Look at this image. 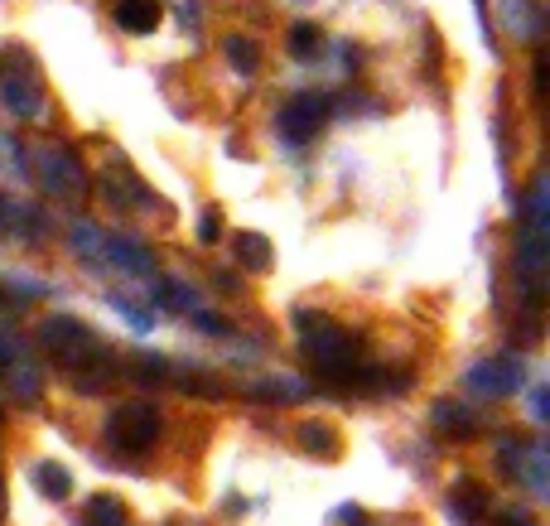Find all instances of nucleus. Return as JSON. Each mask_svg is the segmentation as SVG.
<instances>
[{
  "mask_svg": "<svg viewBox=\"0 0 550 526\" xmlns=\"http://www.w3.org/2000/svg\"><path fill=\"white\" fill-rule=\"evenodd\" d=\"M83 526H131V512H126V502H121V498L97 493V498H87Z\"/></svg>",
  "mask_w": 550,
  "mask_h": 526,
  "instance_id": "9b49d317",
  "label": "nucleus"
},
{
  "mask_svg": "<svg viewBox=\"0 0 550 526\" xmlns=\"http://www.w3.org/2000/svg\"><path fill=\"white\" fill-rule=\"evenodd\" d=\"M102 256H111L116 266H126V271H136V276H150V271H155V256L140 247L136 237H107V242H102Z\"/></svg>",
  "mask_w": 550,
  "mask_h": 526,
  "instance_id": "9d476101",
  "label": "nucleus"
},
{
  "mask_svg": "<svg viewBox=\"0 0 550 526\" xmlns=\"http://www.w3.org/2000/svg\"><path fill=\"white\" fill-rule=\"evenodd\" d=\"M34 488H39L44 498L63 502L68 493H73V473L63 469V464H39V469H34Z\"/></svg>",
  "mask_w": 550,
  "mask_h": 526,
  "instance_id": "dca6fc26",
  "label": "nucleus"
},
{
  "mask_svg": "<svg viewBox=\"0 0 550 526\" xmlns=\"http://www.w3.org/2000/svg\"><path fill=\"white\" fill-rule=\"evenodd\" d=\"M502 526H536V522H531V517H526L522 507H512V512H507V517H502Z\"/></svg>",
  "mask_w": 550,
  "mask_h": 526,
  "instance_id": "393cba45",
  "label": "nucleus"
},
{
  "mask_svg": "<svg viewBox=\"0 0 550 526\" xmlns=\"http://www.w3.org/2000/svg\"><path fill=\"white\" fill-rule=\"evenodd\" d=\"M0 102L25 121L44 116V78L25 44H0Z\"/></svg>",
  "mask_w": 550,
  "mask_h": 526,
  "instance_id": "f03ea898",
  "label": "nucleus"
},
{
  "mask_svg": "<svg viewBox=\"0 0 550 526\" xmlns=\"http://www.w3.org/2000/svg\"><path fill=\"white\" fill-rule=\"evenodd\" d=\"M531 92H536V97H541V92H546V54H536V63H531Z\"/></svg>",
  "mask_w": 550,
  "mask_h": 526,
  "instance_id": "b1692460",
  "label": "nucleus"
},
{
  "mask_svg": "<svg viewBox=\"0 0 550 526\" xmlns=\"http://www.w3.org/2000/svg\"><path fill=\"white\" fill-rule=\"evenodd\" d=\"M193 324L203 333H227V324H222L218 314H208V309H193Z\"/></svg>",
  "mask_w": 550,
  "mask_h": 526,
  "instance_id": "5701e85b",
  "label": "nucleus"
},
{
  "mask_svg": "<svg viewBox=\"0 0 550 526\" xmlns=\"http://www.w3.org/2000/svg\"><path fill=\"white\" fill-rule=\"evenodd\" d=\"M39 343L49 348V358L63 362V367H83V362H97V333L78 324L73 314H54V319H44L39 324Z\"/></svg>",
  "mask_w": 550,
  "mask_h": 526,
  "instance_id": "20e7f679",
  "label": "nucleus"
},
{
  "mask_svg": "<svg viewBox=\"0 0 550 526\" xmlns=\"http://www.w3.org/2000/svg\"><path fill=\"white\" fill-rule=\"evenodd\" d=\"M300 449L304 454H319V459H338V430L333 425H324V420H309V425H300Z\"/></svg>",
  "mask_w": 550,
  "mask_h": 526,
  "instance_id": "f8f14e48",
  "label": "nucleus"
},
{
  "mask_svg": "<svg viewBox=\"0 0 550 526\" xmlns=\"http://www.w3.org/2000/svg\"><path fill=\"white\" fill-rule=\"evenodd\" d=\"M136 377H140V382H165V377H169L165 358H155V353H140V358H136Z\"/></svg>",
  "mask_w": 550,
  "mask_h": 526,
  "instance_id": "412c9836",
  "label": "nucleus"
},
{
  "mask_svg": "<svg viewBox=\"0 0 550 526\" xmlns=\"http://www.w3.org/2000/svg\"><path fill=\"white\" fill-rule=\"evenodd\" d=\"M300 319V343H304V358L314 362V372L333 382V387H353L358 382V338L348 329H338L329 314H295Z\"/></svg>",
  "mask_w": 550,
  "mask_h": 526,
  "instance_id": "f257e3e1",
  "label": "nucleus"
},
{
  "mask_svg": "<svg viewBox=\"0 0 550 526\" xmlns=\"http://www.w3.org/2000/svg\"><path fill=\"white\" fill-rule=\"evenodd\" d=\"M324 116H329V102H324L319 92H300V97H290V102L280 107V116H275V131H280L285 140H295V145H304V140L319 136Z\"/></svg>",
  "mask_w": 550,
  "mask_h": 526,
  "instance_id": "39448f33",
  "label": "nucleus"
},
{
  "mask_svg": "<svg viewBox=\"0 0 550 526\" xmlns=\"http://www.w3.org/2000/svg\"><path fill=\"white\" fill-rule=\"evenodd\" d=\"M522 382V362L517 358H497V362H483V367H473L468 372V387L483 391V396H512V387Z\"/></svg>",
  "mask_w": 550,
  "mask_h": 526,
  "instance_id": "0eeeda50",
  "label": "nucleus"
},
{
  "mask_svg": "<svg viewBox=\"0 0 550 526\" xmlns=\"http://www.w3.org/2000/svg\"><path fill=\"white\" fill-rule=\"evenodd\" d=\"M430 420H435V430H440V435H449V440H473V430H478V416H473V411H464L459 401H435Z\"/></svg>",
  "mask_w": 550,
  "mask_h": 526,
  "instance_id": "1a4fd4ad",
  "label": "nucleus"
},
{
  "mask_svg": "<svg viewBox=\"0 0 550 526\" xmlns=\"http://www.w3.org/2000/svg\"><path fill=\"white\" fill-rule=\"evenodd\" d=\"M39 165H44L39 174H44V189H49V194L78 198L87 189V174L68 145H44V150H39Z\"/></svg>",
  "mask_w": 550,
  "mask_h": 526,
  "instance_id": "423d86ee",
  "label": "nucleus"
},
{
  "mask_svg": "<svg viewBox=\"0 0 550 526\" xmlns=\"http://www.w3.org/2000/svg\"><path fill=\"white\" fill-rule=\"evenodd\" d=\"M102 242H107V237H102L92 222H78V227H73V247L83 251V256H87V251H92V256H102Z\"/></svg>",
  "mask_w": 550,
  "mask_h": 526,
  "instance_id": "aec40b11",
  "label": "nucleus"
},
{
  "mask_svg": "<svg viewBox=\"0 0 550 526\" xmlns=\"http://www.w3.org/2000/svg\"><path fill=\"white\" fill-rule=\"evenodd\" d=\"M232 247H237V261H242V271H271L275 256H271V242H266L261 232H242Z\"/></svg>",
  "mask_w": 550,
  "mask_h": 526,
  "instance_id": "4468645a",
  "label": "nucleus"
},
{
  "mask_svg": "<svg viewBox=\"0 0 550 526\" xmlns=\"http://www.w3.org/2000/svg\"><path fill=\"white\" fill-rule=\"evenodd\" d=\"M155 300H160V305L165 309H198L193 305V295L189 290H184V285H179V280H160V285H155Z\"/></svg>",
  "mask_w": 550,
  "mask_h": 526,
  "instance_id": "6ab92c4d",
  "label": "nucleus"
},
{
  "mask_svg": "<svg viewBox=\"0 0 550 526\" xmlns=\"http://www.w3.org/2000/svg\"><path fill=\"white\" fill-rule=\"evenodd\" d=\"M222 49H227V63L237 73H256L261 68V49H256V39H247V34H227Z\"/></svg>",
  "mask_w": 550,
  "mask_h": 526,
  "instance_id": "f3484780",
  "label": "nucleus"
},
{
  "mask_svg": "<svg viewBox=\"0 0 550 526\" xmlns=\"http://www.w3.org/2000/svg\"><path fill=\"white\" fill-rule=\"evenodd\" d=\"M251 396H256V401H275V406H295V401L309 396V387L295 382V377H271V382H261Z\"/></svg>",
  "mask_w": 550,
  "mask_h": 526,
  "instance_id": "2eb2a0df",
  "label": "nucleus"
},
{
  "mask_svg": "<svg viewBox=\"0 0 550 526\" xmlns=\"http://www.w3.org/2000/svg\"><path fill=\"white\" fill-rule=\"evenodd\" d=\"M319 44H324V34H319L314 25H295V29H290V54H295V58H314V54H319Z\"/></svg>",
  "mask_w": 550,
  "mask_h": 526,
  "instance_id": "a211bd4d",
  "label": "nucleus"
},
{
  "mask_svg": "<svg viewBox=\"0 0 550 526\" xmlns=\"http://www.w3.org/2000/svg\"><path fill=\"white\" fill-rule=\"evenodd\" d=\"M107 435H111V444L126 449V454H145V449H155V440L165 435V420H160V411H155L150 401H126V406L111 411Z\"/></svg>",
  "mask_w": 550,
  "mask_h": 526,
  "instance_id": "7ed1b4c3",
  "label": "nucleus"
},
{
  "mask_svg": "<svg viewBox=\"0 0 550 526\" xmlns=\"http://www.w3.org/2000/svg\"><path fill=\"white\" fill-rule=\"evenodd\" d=\"M111 15H116V25L126 34H155L160 20H165V5L160 0H116Z\"/></svg>",
  "mask_w": 550,
  "mask_h": 526,
  "instance_id": "6e6552de",
  "label": "nucleus"
},
{
  "mask_svg": "<svg viewBox=\"0 0 550 526\" xmlns=\"http://www.w3.org/2000/svg\"><path fill=\"white\" fill-rule=\"evenodd\" d=\"M488 498H483V488H473V483H459L454 488V498H449V512H454V522H464V526H473V522H483L488 512Z\"/></svg>",
  "mask_w": 550,
  "mask_h": 526,
  "instance_id": "ddd939ff",
  "label": "nucleus"
},
{
  "mask_svg": "<svg viewBox=\"0 0 550 526\" xmlns=\"http://www.w3.org/2000/svg\"><path fill=\"white\" fill-rule=\"evenodd\" d=\"M218 232H222V213L218 208H208V213L198 218V242L208 247V242H218Z\"/></svg>",
  "mask_w": 550,
  "mask_h": 526,
  "instance_id": "4be33fe9",
  "label": "nucleus"
}]
</instances>
